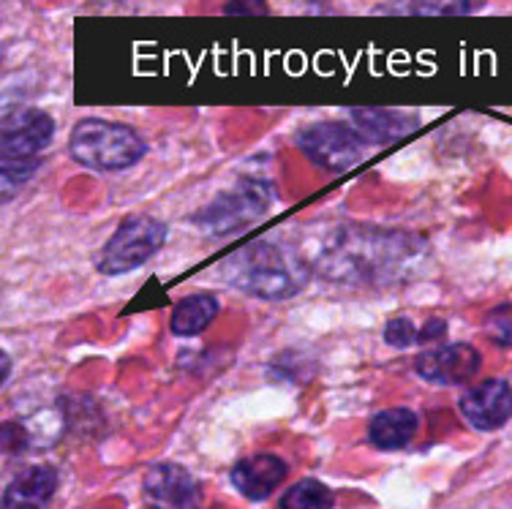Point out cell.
<instances>
[{"label":"cell","instance_id":"cell-18","mask_svg":"<svg viewBox=\"0 0 512 509\" xmlns=\"http://www.w3.org/2000/svg\"><path fill=\"white\" fill-rule=\"evenodd\" d=\"M485 333L499 346H512V303L499 305L485 316Z\"/></svg>","mask_w":512,"mask_h":509},{"label":"cell","instance_id":"cell-9","mask_svg":"<svg viewBox=\"0 0 512 509\" xmlns=\"http://www.w3.org/2000/svg\"><path fill=\"white\" fill-rule=\"evenodd\" d=\"M145 499L153 509H199L202 488L178 463H156L145 474Z\"/></svg>","mask_w":512,"mask_h":509},{"label":"cell","instance_id":"cell-1","mask_svg":"<svg viewBox=\"0 0 512 509\" xmlns=\"http://www.w3.org/2000/svg\"><path fill=\"white\" fill-rule=\"evenodd\" d=\"M428 259L423 237L376 229V226H344L330 235L316 259V273L335 284L393 286L412 281Z\"/></svg>","mask_w":512,"mask_h":509},{"label":"cell","instance_id":"cell-6","mask_svg":"<svg viewBox=\"0 0 512 509\" xmlns=\"http://www.w3.org/2000/svg\"><path fill=\"white\" fill-rule=\"evenodd\" d=\"M164 243H167L164 221L153 216H131L120 221L115 235L101 248L96 267L104 275H123L150 262L164 248Z\"/></svg>","mask_w":512,"mask_h":509},{"label":"cell","instance_id":"cell-15","mask_svg":"<svg viewBox=\"0 0 512 509\" xmlns=\"http://www.w3.org/2000/svg\"><path fill=\"white\" fill-rule=\"evenodd\" d=\"M218 314V300L213 294H188L183 297L169 316V327L172 333L180 338H191V335L205 333L210 322Z\"/></svg>","mask_w":512,"mask_h":509},{"label":"cell","instance_id":"cell-22","mask_svg":"<svg viewBox=\"0 0 512 509\" xmlns=\"http://www.w3.org/2000/svg\"><path fill=\"white\" fill-rule=\"evenodd\" d=\"M444 330H447V327H444L442 319H431V322L420 330V343L439 341V338H444Z\"/></svg>","mask_w":512,"mask_h":509},{"label":"cell","instance_id":"cell-13","mask_svg":"<svg viewBox=\"0 0 512 509\" xmlns=\"http://www.w3.org/2000/svg\"><path fill=\"white\" fill-rule=\"evenodd\" d=\"M349 115H352V126L360 131V137L368 145H390V142H398L417 128V120L398 112V109L368 107L352 109Z\"/></svg>","mask_w":512,"mask_h":509},{"label":"cell","instance_id":"cell-11","mask_svg":"<svg viewBox=\"0 0 512 509\" xmlns=\"http://www.w3.org/2000/svg\"><path fill=\"white\" fill-rule=\"evenodd\" d=\"M284 480L286 463L278 455H270V452L243 458L232 469V485L251 501H265L267 496H273Z\"/></svg>","mask_w":512,"mask_h":509},{"label":"cell","instance_id":"cell-19","mask_svg":"<svg viewBox=\"0 0 512 509\" xmlns=\"http://www.w3.org/2000/svg\"><path fill=\"white\" fill-rule=\"evenodd\" d=\"M384 341L390 343L393 349H409L412 343H420V330H417V324L412 319L398 316L384 327Z\"/></svg>","mask_w":512,"mask_h":509},{"label":"cell","instance_id":"cell-20","mask_svg":"<svg viewBox=\"0 0 512 509\" xmlns=\"http://www.w3.org/2000/svg\"><path fill=\"white\" fill-rule=\"evenodd\" d=\"M30 433L22 422H6L3 425V450L9 455H22L30 447Z\"/></svg>","mask_w":512,"mask_h":509},{"label":"cell","instance_id":"cell-7","mask_svg":"<svg viewBox=\"0 0 512 509\" xmlns=\"http://www.w3.org/2000/svg\"><path fill=\"white\" fill-rule=\"evenodd\" d=\"M297 145L316 167L330 169V172H349L363 161L368 150V142L360 137V131L338 120H325V123L303 128Z\"/></svg>","mask_w":512,"mask_h":509},{"label":"cell","instance_id":"cell-10","mask_svg":"<svg viewBox=\"0 0 512 509\" xmlns=\"http://www.w3.org/2000/svg\"><path fill=\"white\" fill-rule=\"evenodd\" d=\"M458 409L477 431H496L512 417V387L502 379L474 384L461 395Z\"/></svg>","mask_w":512,"mask_h":509},{"label":"cell","instance_id":"cell-16","mask_svg":"<svg viewBox=\"0 0 512 509\" xmlns=\"http://www.w3.org/2000/svg\"><path fill=\"white\" fill-rule=\"evenodd\" d=\"M333 490L319 480H300L281 496L278 509H333Z\"/></svg>","mask_w":512,"mask_h":509},{"label":"cell","instance_id":"cell-8","mask_svg":"<svg viewBox=\"0 0 512 509\" xmlns=\"http://www.w3.org/2000/svg\"><path fill=\"white\" fill-rule=\"evenodd\" d=\"M480 363L483 357L472 343H439V346L425 349L414 360V371L417 376H423L425 382L453 387V384L472 382L480 371Z\"/></svg>","mask_w":512,"mask_h":509},{"label":"cell","instance_id":"cell-3","mask_svg":"<svg viewBox=\"0 0 512 509\" xmlns=\"http://www.w3.org/2000/svg\"><path fill=\"white\" fill-rule=\"evenodd\" d=\"M55 137V120L36 107H14L3 115L0 156H3V188L22 186L36 175L39 156Z\"/></svg>","mask_w":512,"mask_h":509},{"label":"cell","instance_id":"cell-5","mask_svg":"<svg viewBox=\"0 0 512 509\" xmlns=\"http://www.w3.org/2000/svg\"><path fill=\"white\" fill-rule=\"evenodd\" d=\"M273 199L276 194L267 180L246 177L229 191L218 194L210 205L202 207L194 216V224L210 237H232L265 216Z\"/></svg>","mask_w":512,"mask_h":509},{"label":"cell","instance_id":"cell-12","mask_svg":"<svg viewBox=\"0 0 512 509\" xmlns=\"http://www.w3.org/2000/svg\"><path fill=\"white\" fill-rule=\"evenodd\" d=\"M58 490V471L39 463L20 471L3 493V509H44Z\"/></svg>","mask_w":512,"mask_h":509},{"label":"cell","instance_id":"cell-2","mask_svg":"<svg viewBox=\"0 0 512 509\" xmlns=\"http://www.w3.org/2000/svg\"><path fill=\"white\" fill-rule=\"evenodd\" d=\"M221 273L229 286L259 300H286L308 284L311 267L281 243L256 240L221 262Z\"/></svg>","mask_w":512,"mask_h":509},{"label":"cell","instance_id":"cell-4","mask_svg":"<svg viewBox=\"0 0 512 509\" xmlns=\"http://www.w3.org/2000/svg\"><path fill=\"white\" fill-rule=\"evenodd\" d=\"M69 153L77 164L93 172H120L142 161L148 145L134 128L123 123L88 118L71 128Z\"/></svg>","mask_w":512,"mask_h":509},{"label":"cell","instance_id":"cell-21","mask_svg":"<svg viewBox=\"0 0 512 509\" xmlns=\"http://www.w3.org/2000/svg\"><path fill=\"white\" fill-rule=\"evenodd\" d=\"M267 0H229L224 14H267Z\"/></svg>","mask_w":512,"mask_h":509},{"label":"cell","instance_id":"cell-17","mask_svg":"<svg viewBox=\"0 0 512 509\" xmlns=\"http://www.w3.org/2000/svg\"><path fill=\"white\" fill-rule=\"evenodd\" d=\"M376 11L384 14H420V17H442V14H469L472 3L469 0H393L384 3Z\"/></svg>","mask_w":512,"mask_h":509},{"label":"cell","instance_id":"cell-14","mask_svg":"<svg viewBox=\"0 0 512 509\" xmlns=\"http://www.w3.org/2000/svg\"><path fill=\"white\" fill-rule=\"evenodd\" d=\"M417 433V414L412 409H384L368 422V439L379 450H401Z\"/></svg>","mask_w":512,"mask_h":509},{"label":"cell","instance_id":"cell-23","mask_svg":"<svg viewBox=\"0 0 512 509\" xmlns=\"http://www.w3.org/2000/svg\"><path fill=\"white\" fill-rule=\"evenodd\" d=\"M9 371H11V357L9 354H3V382L9 379Z\"/></svg>","mask_w":512,"mask_h":509}]
</instances>
